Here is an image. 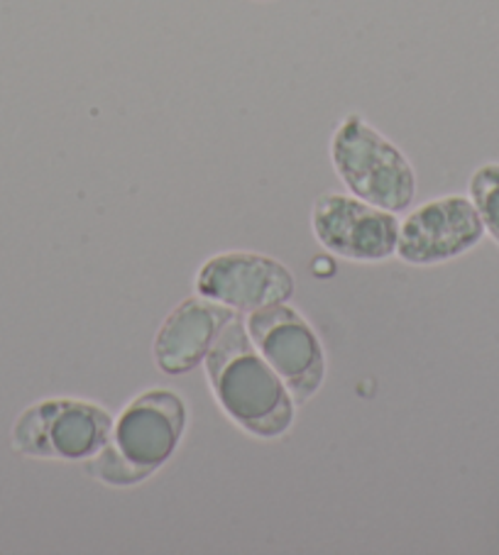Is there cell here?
Here are the masks:
<instances>
[{
  "instance_id": "obj_9",
  "label": "cell",
  "mask_w": 499,
  "mask_h": 555,
  "mask_svg": "<svg viewBox=\"0 0 499 555\" xmlns=\"http://www.w3.org/2000/svg\"><path fill=\"white\" fill-rule=\"evenodd\" d=\"M235 315L238 311L210 301L201 294L194 299L181 301L159 325L155 343H152V356H155L159 372L177 377L199 367L220 336V331Z\"/></svg>"
},
{
  "instance_id": "obj_5",
  "label": "cell",
  "mask_w": 499,
  "mask_h": 555,
  "mask_svg": "<svg viewBox=\"0 0 499 555\" xmlns=\"http://www.w3.org/2000/svg\"><path fill=\"white\" fill-rule=\"evenodd\" d=\"M316 241L355 262H380L397 255L399 218L353 194H321L311 210Z\"/></svg>"
},
{
  "instance_id": "obj_4",
  "label": "cell",
  "mask_w": 499,
  "mask_h": 555,
  "mask_svg": "<svg viewBox=\"0 0 499 555\" xmlns=\"http://www.w3.org/2000/svg\"><path fill=\"white\" fill-rule=\"evenodd\" d=\"M245 325L257 352L282 377L296 404L309 401L325 377L323 346L311 323L292 306L277 304L247 313Z\"/></svg>"
},
{
  "instance_id": "obj_1",
  "label": "cell",
  "mask_w": 499,
  "mask_h": 555,
  "mask_svg": "<svg viewBox=\"0 0 499 555\" xmlns=\"http://www.w3.org/2000/svg\"><path fill=\"white\" fill-rule=\"evenodd\" d=\"M204 362L210 391L240 428L257 438H280L292 428L296 401L257 352L243 315L220 331Z\"/></svg>"
},
{
  "instance_id": "obj_12",
  "label": "cell",
  "mask_w": 499,
  "mask_h": 555,
  "mask_svg": "<svg viewBox=\"0 0 499 555\" xmlns=\"http://www.w3.org/2000/svg\"><path fill=\"white\" fill-rule=\"evenodd\" d=\"M257 3H270V0H257Z\"/></svg>"
},
{
  "instance_id": "obj_2",
  "label": "cell",
  "mask_w": 499,
  "mask_h": 555,
  "mask_svg": "<svg viewBox=\"0 0 499 555\" xmlns=\"http://www.w3.org/2000/svg\"><path fill=\"white\" fill-rule=\"evenodd\" d=\"M329 155L335 175L353 196L392 214H401L414 206V165L360 113H348L335 126Z\"/></svg>"
},
{
  "instance_id": "obj_8",
  "label": "cell",
  "mask_w": 499,
  "mask_h": 555,
  "mask_svg": "<svg viewBox=\"0 0 499 555\" xmlns=\"http://www.w3.org/2000/svg\"><path fill=\"white\" fill-rule=\"evenodd\" d=\"M184 428V399L169 389H150L123 409L111 440L132 465L152 475L175 455Z\"/></svg>"
},
{
  "instance_id": "obj_11",
  "label": "cell",
  "mask_w": 499,
  "mask_h": 555,
  "mask_svg": "<svg viewBox=\"0 0 499 555\" xmlns=\"http://www.w3.org/2000/svg\"><path fill=\"white\" fill-rule=\"evenodd\" d=\"M470 201H473L485 231L499 243V165H483L470 179Z\"/></svg>"
},
{
  "instance_id": "obj_7",
  "label": "cell",
  "mask_w": 499,
  "mask_h": 555,
  "mask_svg": "<svg viewBox=\"0 0 499 555\" xmlns=\"http://www.w3.org/2000/svg\"><path fill=\"white\" fill-rule=\"evenodd\" d=\"M294 274L274 257L257 253H223L201 264L196 292L238 313L286 304L294 296Z\"/></svg>"
},
{
  "instance_id": "obj_6",
  "label": "cell",
  "mask_w": 499,
  "mask_h": 555,
  "mask_svg": "<svg viewBox=\"0 0 499 555\" xmlns=\"http://www.w3.org/2000/svg\"><path fill=\"white\" fill-rule=\"evenodd\" d=\"M485 225L465 196H444L409 210L399 223L397 257L409 264H438L483 241Z\"/></svg>"
},
{
  "instance_id": "obj_3",
  "label": "cell",
  "mask_w": 499,
  "mask_h": 555,
  "mask_svg": "<svg viewBox=\"0 0 499 555\" xmlns=\"http://www.w3.org/2000/svg\"><path fill=\"white\" fill-rule=\"evenodd\" d=\"M111 434V414L93 401L47 399L17 418L13 446L30 457L89 461L108 443Z\"/></svg>"
},
{
  "instance_id": "obj_10",
  "label": "cell",
  "mask_w": 499,
  "mask_h": 555,
  "mask_svg": "<svg viewBox=\"0 0 499 555\" xmlns=\"http://www.w3.org/2000/svg\"><path fill=\"white\" fill-rule=\"evenodd\" d=\"M84 470L91 477H95V480H101L103 485H111V487H130V485L148 480L150 477L148 470L132 465L128 457H125L118 448H115L111 438L99 453L91 455L89 461L84 463Z\"/></svg>"
}]
</instances>
